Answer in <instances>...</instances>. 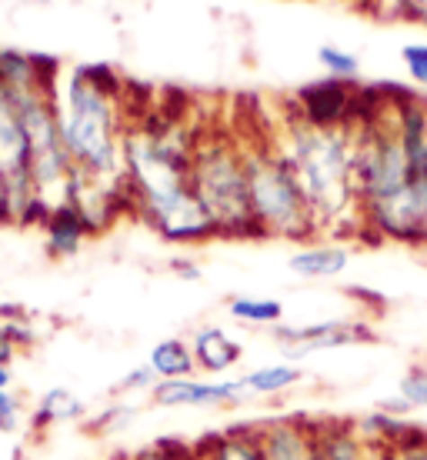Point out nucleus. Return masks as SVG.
<instances>
[{
    "label": "nucleus",
    "instance_id": "1",
    "mask_svg": "<svg viewBox=\"0 0 427 460\" xmlns=\"http://www.w3.org/2000/svg\"><path fill=\"white\" fill-rule=\"evenodd\" d=\"M200 130L187 114L150 107L130 114L124 130V181L134 217H140L161 241L197 247L220 241V230L191 184Z\"/></svg>",
    "mask_w": 427,
    "mask_h": 460
},
{
    "label": "nucleus",
    "instance_id": "2",
    "mask_svg": "<svg viewBox=\"0 0 427 460\" xmlns=\"http://www.w3.org/2000/svg\"><path fill=\"white\" fill-rule=\"evenodd\" d=\"M274 144L298 177L321 237H364L358 197V127H314L288 111Z\"/></svg>",
    "mask_w": 427,
    "mask_h": 460
},
{
    "label": "nucleus",
    "instance_id": "3",
    "mask_svg": "<svg viewBox=\"0 0 427 460\" xmlns=\"http://www.w3.org/2000/svg\"><path fill=\"white\" fill-rule=\"evenodd\" d=\"M358 197L364 237L427 251L424 210L391 107L358 124Z\"/></svg>",
    "mask_w": 427,
    "mask_h": 460
},
{
    "label": "nucleus",
    "instance_id": "4",
    "mask_svg": "<svg viewBox=\"0 0 427 460\" xmlns=\"http://www.w3.org/2000/svg\"><path fill=\"white\" fill-rule=\"evenodd\" d=\"M54 107L74 167L91 177H124V130L130 111L114 70L104 64L60 67Z\"/></svg>",
    "mask_w": 427,
    "mask_h": 460
},
{
    "label": "nucleus",
    "instance_id": "5",
    "mask_svg": "<svg viewBox=\"0 0 427 460\" xmlns=\"http://www.w3.org/2000/svg\"><path fill=\"white\" fill-rule=\"evenodd\" d=\"M244 167H247V194H251V217L257 227V241H290L311 243L321 237L311 204L300 190L298 177L274 144V134L241 137Z\"/></svg>",
    "mask_w": 427,
    "mask_h": 460
},
{
    "label": "nucleus",
    "instance_id": "6",
    "mask_svg": "<svg viewBox=\"0 0 427 460\" xmlns=\"http://www.w3.org/2000/svg\"><path fill=\"white\" fill-rule=\"evenodd\" d=\"M191 184L197 200L218 224L220 241H257L241 134L204 127L194 164H191Z\"/></svg>",
    "mask_w": 427,
    "mask_h": 460
},
{
    "label": "nucleus",
    "instance_id": "7",
    "mask_svg": "<svg viewBox=\"0 0 427 460\" xmlns=\"http://www.w3.org/2000/svg\"><path fill=\"white\" fill-rule=\"evenodd\" d=\"M17 111H21L23 130H27V144H31V177H34L37 194L47 200V208L54 210L67 204V190L74 181V161L64 144L58 120V107H54V87L44 91H23L13 93Z\"/></svg>",
    "mask_w": 427,
    "mask_h": 460
},
{
    "label": "nucleus",
    "instance_id": "8",
    "mask_svg": "<svg viewBox=\"0 0 427 460\" xmlns=\"http://www.w3.org/2000/svg\"><path fill=\"white\" fill-rule=\"evenodd\" d=\"M0 167L11 181V214L13 227H44L47 200L37 194L34 177H31V144L23 130L21 111L11 91L0 87Z\"/></svg>",
    "mask_w": 427,
    "mask_h": 460
},
{
    "label": "nucleus",
    "instance_id": "9",
    "mask_svg": "<svg viewBox=\"0 0 427 460\" xmlns=\"http://www.w3.org/2000/svg\"><path fill=\"white\" fill-rule=\"evenodd\" d=\"M67 204L81 214L84 227L91 230V237H101L114 227L120 217H134V204H130V190L124 177H91V173H74L67 190Z\"/></svg>",
    "mask_w": 427,
    "mask_h": 460
},
{
    "label": "nucleus",
    "instance_id": "10",
    "mask_svg": "<svg viewBox=\"0 0 427 460\" xmlns=\"http://www.w3.org/2000/svg\"><path fill=\"white\" fill-rule=\"evenodd\" d=\"M271 334L288 347L290 357L317 354V350H341V347L374 344L378 331L368 321H317V323H278Z\"/></svg>",
    "mask_w": 427,
    "mask_h": 460
},
{
    "label": "nucleus",
    "instance_id": "11",
    "mask_svg": "<svg viewBox=\"0 0 427 460\" xmlns=\"http://www.w3.org/2000/svg\"><path fill=\"white\" fill-rule=\"evenodd\" d=\"M251 438L267 460H317V417L280 414L251 420Z\"/></svg>",
    "mask_w": 427,
    "mask_h": 460
},
{
    "label": "nucleus",
    "instance_id": "12",
    "mask_svg": "<svg viewBox=\"0 0 427 460\" xmlns=\"http://www.w3.org/2000/svg\"><path fill=\"white\" fill-rule=\"evenodd\" d=\"M241 380H200L177 377L157 380L150 391V403L161 411H214V407H241L244 403Z\"/></svg>",
    "mask_w": 427,
    "mask_h": 460
},
{
    "label": "nucleus",
    "instance_id": "13",
    "mask_svg": "<svg viewBox=\"0 0 427 460\" xmlns=\"http://www.w3.org/2000/svg\"><path fill=\"white\" fill-rule=\"evenodd\" d=\"M354 107H358V87L351 81L324 77L307 87H300L290 101V114L314 127H354Z\"/></svg>",
    "mask_w": 427,
    "mask_h": 460
},
{
    "label": "nucleus",
    "instance_id": "14",
    "mask_svg": "<svg viewBox=\"0 0 427 460\" xmlns=\"http://www.w3.org/2000/svg\"><path fill=\"white\" fill-rule=\"evenodd\" d=\"M58 74V60L37 58V54H27V50H11V47L0 50V87L4 91H44V87H54Z\"/></svg>",
    "mask_w": 427,
    "mask_h": 460
},
{
    "label": "nucleus",
    "instance_id": "15",
    "mask_svg": "<svg viewBox=\"0 0 427 460\" xmlns=\"http://www.w3.org/2000/svg\"><path fill=\"white\" fill-rule=\"evenodd\" d=\"M194 360L200 374H227L244 360V344L231 337L220 323H204L191 337Z\"/></svg>",
    "mask_w": 427,
    "mask_h": 460
},
{
    "label": "nucleus",
    "instance_id": "16",
    "mask_svg": "<svg viewBox=\"0 0 427 460\" xmlns=\"http://www.w3.org/2000/svg\"><path fill=\"white\" fill-rule=\"evenodd\" d=\"M351 264V251L344 241H311L300 243L298 251L290 253L288 267L304 280H334L341 277Z\"/></svg>",
    "mask_w": 427,
    "mask_h": 460
},
{
    "label": "nucleus",
    "instance_id": "17",
    "mask_svg": "<svg viewBox=\"0 0 427 460\" xmlns=\"http://www.w3.org/2000/svg\"><path fill=\"white\" fill-rule=\"evenodd\" d=\"M44 247L50 257H58V261H67L74 253H81V247L87 243L91 237V230L84 227L81 214L70 208V204H60L47 214L44 220Z\"/></svg>",
    "mask_w": 427,
    "mask_h": 460
},
{
    "label": "nucleus",
    "instance_id": "18",
    "mask_svg": "<svg viewBox=\"0 0 427 460\" xmlns=\"http://www.w3.org/2000/svg\"><path fill=\"white\" fill-rule=\"evenodd\" d=\"M317 460H370V447L360 440L354 420L317 417Z\"/></svg>",
    "mask_w": 427,
    "mask_h": 460
},
{
    "label": "nucleus",
    "instance_id": "19",
    "mask_svg": "<svg viewBox=\"0 0 427 460\" xmlns=\"http://www.w3.org/2000/svg\"><path fill=\"white\" fill-rule=\"evenodd\" d=\"M91 407L84 403L81 394H74L70 387H50L37 397L34 411H31V427L34 430H50L60 424H81L87 420Z\"/></svg>",
    "mask_w": 427,
    "mask_h": 460
},
{
    "label": "nucleus",
    "instance_id": "20",
    "mask_svg": "<svg viewBox=\"0 0 427 460\" xmlns=\"http://www.w3.org/2000/svg\"><path fill=\"white\" fill-rule=\"evenodd\" d=\"M200 460H267L251 438V424H234L194 440Z\"/></svg>",
    "mask_w": 427,
    "mask_h": 460
},
{
    "label": "nucleus",
    "instance_id": "21",
    "mask_svg": "<svg viewBox=\"0 0 427 460\" xmlns=\"http://www.w3.org/2000/svg\"><path fill=\"white\" fill-rule=\"evenodd\" d=\"M150 370L161 380H177V377H194L197 374V360H194V347L184 337H164L150 347L147 354Z\"/></svg>",
    "mask_w": 427,
    "mask_h": 460
},
{
    "label": "nucleus",
    "instance_id": "22",
    "mask_svg": "<svg viewBox=\"0 0 427 460\" xmlns=\"http://www.w3.org/2000/svg\"><path fill=\"white\" fill-rule=\"evenodd\" d=\"M241 380V387L247 397H280V394L294 391L300 380H304V370L290 360H280V364H267V367L247 370Z\"/></svg>",
    "mask_w": 427,
    "mask_h": 460
},
{
    "label": "nucleus",
    "instance_id": "23",
    "mask_svg": "<svg viewBox=\"0 0 427 460\" xmlns=\"http://www.w3.org/2000/svg\"><path fill=\"white\" fill-rule=\"evenodd\" d=\"M227 314H231V321L244 323V327H278L280 317H284V304L274 297L244 294V297H234L227 304Z\"/></svg>",
    "mask_w": 427,
    "mask_h": 460
},
{
    "label": "nucleus",
    "instance_id": "24",
    "mask_svg": "<svg viewBox=\"0 0 427 460\" xmlns=\"http://www.w3.org/2000/svg\"><path fill=\"white\" fill-rule=\"evenodd\" d=\"M128 460H200L194 440H177V438H164L154 440L147 447H140L138 454H130Z\"/></svg>",
    "mask_w": 427,
    "mask_h": 460
},
{
    "label": "nucleus",
    "instance_id": "25",
    "mask_svg": "<svg viewBox=\"0 0 427 460\" xmlns=\"http://www.w3.org/2000/svg\"><path fill=\"white\" fill-rule=\"evenodd\" d=\"M317 64L327 70V77L351 81V84H354V77H358V70H360V60L354 58L351 50H344V47H331V44H324L321 50H317Z\"/></svg>",
    "mask_w": 427,
    "mask_h": 460
},
{
    "label": "nucleus",
    "instance_id": "26",
    "mask_svg": "<svg viewBox=\"0 0 427 460\" xmlns=\"http://www.w3.org/2000/svg\"><path fill=\"white\" fill-rule=\"evenodd\" d=\"M397 397L411 407V414H414V411H427V367L424 364L411 367L405 377L397 380Z\"/></svg>",
    "mask_w": 427,
    "mask_h": 460
},
{
    "label": "nucleus",
    "instance_id": "27",
    "mask_svg": "<svg viewBox=\"0 0 427 460\" xmlns=\"http://www.w3.org/2000/svg\"><path fill=\"white\" fill-rule=\"evenodd\" d=\"M157 380H161V377L150 370V364H140V367L128 370L124 377L117 380L114 394H120V397H124V394H147V397H150V391L157 387Z\"/></svg>",
    "mask_w": 427,
    "mask_h": 460
},
{
    "label": "nucleus",
    "instance_id": "28",
    "mask_svg": "<svg viewBox=\"0 0 427 460\" xmlns=\"http://www.w3.org/2000/svg\"><path fill=\"white\" fill-rule=\"evenodd\" d=\"M0 314H4V317H0V327L11 334V341L21 347V350H27V347L37 344V331L27 317H17V311H11V307H4Z\"/></svg>",
    "mask_w": 427,
    "mask_h": 460
},
{
    "label": "nucleus",
    "instance_id": "29",
    "mask_svg": "<svg viewBox=\"0 0 427 460\" xmlns=\"http://www.w3.org/2000/svg\"><path fill=\"white\" fill-rule=\"evenodd\" d=\"M378 13H384V17H401V21H414L427 27V0H381Z\"/></svg>",
    "mask_w": 427,
    "mask_h": 460
},
{
    "label": "nucleus",
    "instance_id": "30",
    "mask_svg": "<svg viewBox=\"0 0 427 460\" xmlns=\"http://www.w3.org/2000/svg\"><path fill=\"white\" fill-rule=\"evenodd\" d=\"M23 424V401L13 391H0V434H17Z\"/></svg>",
    "mask_w": 427,
    "mask_h": 460
},
{
    "label": "nucleus",
    "instance_id": "31",
    "mask_svg": "<svg viewBox=\"0 0 427 460\" xmlns=\"http://www.w3.org/2000/svg\"><path fill=\"white\" fill-rule=\"evenodd\" d=\"M130 414H134V407H130V403L114 401V403H107L97 417H91V427L97 430V434H111V430H117V427L124 424Z\"/></svg>",
    "mask_w": 427,
    "mask_h": 460
},
{
    "label": "nucleus",
    "instance_id": "32",
    "mask_svg": "<svg viewBox=\"0 0 427 460\" xmlns=\"http://www.w3.org/2000/svg\"><path fill=\"white\" fill-rule=\"evenodd\" d=\"M401 60L407 67V77L417 84V87H427V44H407L401 50Z\"/></svg>",
    "mask_w": 427,
    "mask_h": 460
},
{
    "label": "nucleus",
    "instance_id": "33",
    "mask_svg": "<svg viewBox=\"0 0 427 460\" xmlns=\"http://www.w3.org/2000/svg\"><path fill=\"white\" fill-rule=\"evenodd\" d=\"M0 224H13L11 214V181H7V171L0 167Z\"/></svg>",
    "mask_w": 427,
    "mask_h": 460
},
{
    "label": "nucleus",
    "instance_id": "34",
    "mask_svg": "<svg viewBox=\"0 0 427 460\" xmlns=\"http://www.w3.org/2000/svg\"><path fill=\"white\" fill-rule=\"evenodd\" d=\"M17 354H21V347L13 344L11 334L0 327V364H13V360H17Z\"/></svg>",
    "mask_w": 427,
    "mask_h": 460
},
{
    "label": "nucleus",
    "instance_id": "35",
    "mask_svg": "<svg viewBox=\"0 0 427 460\" xmlns=\"http://www.w3.org/2000/svg\"><path fill=\"white\" fill-rule=\"evenodd\" d=\"M171 267H173V274L184 277V280H197V277H200V267L191 264V261H173Z\"/></svg>",
    "mask_w": 427,
    "mask_h": 460
},
{
    "label": "nucleus",
    "instance_id": "36",
    "mask_svg": "<svg viewBox=\"0 0 427 460\" xmlns=\"http://www.w3.org/2000/svg\"><path fill=\"white\" fill-rule=\"evenodd\" d=\"M11 384H13L11 364H0V391H11Z\"/></svg>",
    "mask_w": 427,
    "mask_h": 460
},
{
    "label": "nucleus",
    "instance_id": "37",
    "mask_svg": "<svg viewBox=\"0 0 427 460\" xmlns=\"http://www.w3.org/2000/svg\"><path fill=\"white\" fill-rule=\"evenodd\" d=\"M394 454H397V450H378V447H370V460H394Z\"/></svg>",
    "mask_w": 427,
    "mask_h": 460
},
{
    "label": "nucleus",
    "instance_id": "38",
    "mask_svg": "<svg viewBox=\"0 0 427 460\" xmlns=\"http://www.w3.org/2000/svg\"><path fill=\"white\" fill-rule=\"evenodd\" d=\"M358 4H364V7H368V11H374V13H378V7H381V0H358Z\"/></svg>",
    "mask_w": 427,
    "mask_h": 460
},
{
    "label": "nucleus",
    "instance_id": "39",
    "mask_svg": "<svg viewBox=\"0 0 427 460\" xmlns=\"http://www.w3.org/2000/svg\"><path fill=\"white\" fill-rule=\"evenodd\" d=\"M394 460H414V457H411V450L397 447V454H394Z\"/></svg>",
    "mask_w": 427,
    "mask_h": 460
}]
</instances>
